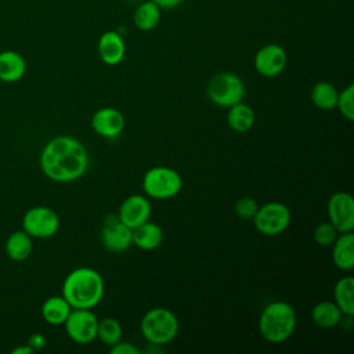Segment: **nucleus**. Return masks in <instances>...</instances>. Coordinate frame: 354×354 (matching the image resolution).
Returning <instances> with one entry per match:
<instances>
[{
	"mask_svg": "<svg viewBox=\"0 0 354 354\" xmlns=\"http://www.w3.org/2000/svg\"><path fill=\"white\" fill-rule=\"evenodd\" d=\"M64 325L68 336L76 343L87 344L97 339L98 318L91 308H72Z\"/></svg>",
	"mask_w": 354,
	"mask_h": 354,
	"instance_id": "obj_9",
	"label": "nucleus"
},
{
	"mask_svg": "<svg viewBox=\"0 0 354 354\" xmlns=\"http://www.w3.org/2000/svg\"><path fill=\"white\" fill-rule=\"evenodd\" d=\"M32 351H33V348H32L29 344H26V346H21V347L14 348L11 353H12V354H29V353H32Z\"/></svg>",
	"mask_w": 354,
	"mask_h": 354,
	"instance_id": "obj_33",
	"label": "nucleus"
},
{
	"mask_svg": "<svg viewBox=\"0 0 354 354\" xmlns=\"http://www.w3.org/2000/svg\"><path fill=\"white\" fill-rule=\"evenodd\" d=\"M227 123L234 131L246 133L254 124V111L250 105L241 101L228 108Z\"/></svg>",
	"mask_w": 354,
	"mask_h": 354,
	"instance_id": "obj_21",
	"label": "nucleus"
},
{
	"mask_svg": "<svg viewBox=\"0 0 354 354\" xmlns=\"http://www.w3.org/2000/svg\"><path fill=\"white\" fill-rule=\"evenodd\" d=\"M87 166L88 155L84 145L71 136L54 137L40 153L41 171L57 183H71L80 178Z\"/></svg>",
	"mask_w": 354,
	"mask_h": 354,
	"instance_id": "obj_1",
	"label": "nucleus"
},
{
	"mask_svg": "<svg viewBox=\"0 0 354 354\" xmlns=\"http://www.w3.org/2000/svg\"><path fill=\"white\" fill-rule=\"evenodd\" d=\"M290 210L281 202H268L259 206L253 216V224L256 230L267 236L282 234L290 224Z\"/></svg>",
	"mask_w": 354,
	"mask_h": 354,
	"instance_id": "obj_7",
	"label": "nucleus"
},
{
	"mask_svg": "<svg viewBox=\"0 0 354 354\" xmlns=\"http://www.w3.org/2000/svg\"><path fill=\"white\" fill-rule=\"evenodd\" d=\"M336 108L347 120L354 119V84H348L339 93Z\"/></svg>",
	"mask_w": 354,
	"mask_h": 354,
	"instance_id": "obj_27",
	"label": "nucleus"
},
{
	"mask_svg": "<svg viewBox=\"0 0 354 354\" xmlns=\"http://www.w3.org/2000/svg\"><path fill=\"white\" fill-rule=\"evenodd\" d=\"M126 54V44L123 36L115 30H106L98 40V55L101 61L109 66L118 65L123 61Z\"/></svg>",
	"mask_w": 354,
	"mask_h": 354,
	"instance_id": "obj_15",
	"label": "nucleus"
},
{
	"mask_svg": "<svg viewBox=\"0 0 354 354\" xmlns=\"http://www.w3.org/2000/svg\"><path fill=\"white\" fill-rule=\"evenodd\" d=\"M332 246V260L342 271H351L354 268V234L342 232Z\"/></svg>",
	"mask_w": 354,
	"mask_h": 354,
	"instance_id": "obj_16",
	"label": "nucleus"
},
{
	"mask_svg": "<svg viewBox=\"0 0 354 354\" xmlns=\"http://www.w3.org/2000/svg\"><path fill=\"white\" fill-rule=\"evenodd\" d=\"M109 353L111 354H141V350L129 342L120 340L109 347Z\"/></svg>",
	"mask_w": 354,
	"mask_h": 354,
	"instance_id": "obj_30",
	"label": "nucleus"
},
{
	"mask_svg": "<svg viewBox=\"0 0 354 354\" xmlns=\"http://www.w3.org/2000/svg\"><path fill=\"white\" fill-rule=\"evenodd\" d=\"M335 303L340 308L342 314L346 317L354 315V278L343 277L340 278L333 289Z\"/></svg>",
	"mask_w": 354,
	"mask_h": 354,
	"instance_id": "obj_23",
	"label": "nucleus"
},
{
	"mask_svg": "<svg viewBox=\"0 0 354 354\" xmlns=\"http://www.w3.org/2000/svg\"><path fill=\"white\" fill-rule=\"evenodd\" d=\"M339 91L329 82H318L311 88V101L313 104L322 111H332L336 108Z\"/></svg>",
	"mask_w": 354,
	"mask_h": 354,
	"instance_id": "obj_25",
	"label": "nucleus"
},
{
	"mask_svg": "<svg viewBox=\"0 0 354 354\" xmlns=\"http://www.w3.org/2000/svg\"><path fill=\"white\" fill-rule=\"evenodd\" d=\"M183 188L180 173L169 166H155L147 170L142 177V189L153 199H170Z\"/></svg>",
	"mask_w": 354,
	"mask_h": 354,
	"instance_id": "obj_5",
	"label": "nucleus"
},
{
	"mask_svg": "<svg viewBox=\"0 0 354 354\" xmlns=\"http://www.w3.org/2000/svg\"><path fill=\"white\" fill-rule=\"evenodd\" d=\"M254 69L264 77H275L285 69L288 54L279 44H266L260 47L253 59Z\"/></svg>",
	"mask_w": 354,
	"mask_h": 354,
	"instance_id": "obj_12",
	"label": "nucleus"
},
{
	"mask_svg": "<svg viewBox=\"0 0 354 354\" xmlns=\"http://www.w3.org/2000/svg\"><path fill=\"white\" fill-rule=\"evenodd\" d=\"M337 230L329 221H324L315 227L314 239L319 246H330L337 238Z\"/></svg>",
	"mask_w": 354,
	"mask_h": 354,
	"instance_id": "obj_28",
	"label": "nucleus"
},
{
	"mask_svg": "<svg viewBox=\"0 0 354 354\" xmlns=\"http://www.w3.org/2000/svg\"><path fill=\"white\" fill-rule=\"evenodd\" d=\"M151 202L145 195L134 194L127 196L119 206V218L131 230L145 223L151 217Z\"/></svg>",
	"mask_w": 354,
	"mask_h": 354,
	"instance_id": "obj_13",
	"label": "nucleus"
},
{
	"mask_svg": "<svg viewBox=\"0 0 354 354\" xmlns=\"http://www.w3.org/2000/svg\"><path fill=\"white\" fill-rule=\"evenodd\" d=\"M26 71L25 58L12 50L0 53V80L6 83L18 82Z\"/></svg>",
	"mask_w": 354,
	"mask_h": 354,
	"instance_id": "obj_17",
	"label": "nucleus"
},
{
	"mask_svg": "<svg viewBox=\"0 0 354 354\" xmlns=\"http://www.w3.org/2000/svg\"><path fill=\"white\" fill-rule=\"evenodd\" d=\"M32 236L24 230L14 231L6 241V252L11 260L22 261L32 253Z\"/></svg>",
	"mask_w": 354,
	"mask_h": 354,
	"instance_id": "obj_24",
	"label": "nucleus"
},
{
	"mask_svg": "<svg viewBox=\"0 0 354 354\" xmlns=\"http://www.w3.org/2000/svg\"><path fill=\"white\" fill-rule=\"evenodd\" d=\"M259 209L257 202L250 196H242L235 202V213L238 217L249 220L253 218Z\"/></svg>",
	"mask_w": 354,
	"mask_h": 354,
	"instance_id": "obj_29",
	"label": "nucleus"
},
{
	"mask_svg": "<svg viewBox=\"0 0 354 354\" xmlns=\"http://www.w3.org/2000/svg\"><path fill=\"white\" fill-rule=\"evenodd\" d=\"M133 1H141V0H133Z\"/></svg>",
	"mask_w": 354,
	"mask_h": 354,
	"instance_id": "obj_34",
	"label": "nucleus"
},
{
	"mask_svg": "<svg viewBox=\"0 0 354 354\" xmlns=\"http://www.w3.org/2000/svg\"><path fill=\"white\" fill-rule=\"evenodd\" d=\"M133 231V243L142 250H153L163 242V230L153 221H145Z\"/></svg>",
	"mask_w": 354,
	"mask_h": 354,
	"instance_id": "obj_18",
	"label": "nucleus"
},
{
	"mask_svg": "<svg viewBox=\"0 0 354 354\" xmlns=\"http://www.w3.org/2000/svg\"><path fill=\"white\" fill-rule=\"evenodd\" d=\"M160 21V8L152 1H141L133 12V24L138 30H153Z\"/></svg>",
	"mask_w": 354,
	"mask_h": 354,
	"instance_id": "obj_19",
	"label": "nucleus"
},
{
	"mask_svg": "<svg viewBox=\"0 0 354 354\" xmlns=\"http://www.w3.org/2000/svg\"><path fill=\"white\" fill-rule=\"evenodd\" d=\"M297 317L295 308L282 300L268 303L259 318V332L263 339L278 344L286 342L295 332Z\"/></svg>",
	"mask_w": 354,
	"mask_h": 354,
	"instance_id": "obj_3",
	"label": "nucleus"
},
{
	"mask_svg": "<svg viewBox=\"0 0 354 354\" xmlns=\"http://www.w3.org/2000/svg\"><path fill=\"white\" fill-rule=\"evenodd\" d=\"M72 307L64 296H51L41 306V315L50 325H64Z\"/></svg>",
	"mask_w": 354,
	"mask_h": 354,
	"instance_id": "obj_22",
	"label": "nucleus"
},
{
	"mask_svg": "<svg viewBox=\"0 0 354 354\" xmlns=\"http://www.w3.org/2000/svg\"><path fill=\"white\" fill-rule=\"evenodd\" d=\"M28 344L33 348V350H39V348H43L46 346V339L43 335L40 333H35L29 337V342Z\"/></svg>",
	"mask_w": 354,
	"mask_h": 354,
	"instance_id": "obj_31",
	"label": "nucleus"
},
{
	"mask_svg": "<svg viewBox=\"0 0 354 354\" xmlns=\"http://www.w3.org/2000/svg\"><path fill=\"white\" fill-rule=\"evenodd\" d=\"M206 93L213 104L223 108H230L243 100L245 83L232 72H221L209 80Z\"/></svg>",
	"mask_w": 354,
	"mask_h": 354,
	"instance_id": "obj_6",
	"label": "nucleus"
},
{
	"mask_svg": "<svg viewBox=\"0 0 354 354\" xmlns=\"http://www.w3.org/2000/svg\"><path fill=\"white\" fill-rule=\"evenodd\" d=\"M123 328L116 318L105 317L98 321L97 326V339H100L106 346H113L122 340Z\"/></svg>",
	"mask_w": 354,
	"mask_h": 354,
	"instance_id": "obj_26",
	"label": "nucleus"
},
{
	"mask_svg": "<svg viewBox=\"0 0 354 354\" xmlns=\"http://www.w3.org/2000/svg\"><path fill=\"white\" fill-rule=\"evenodd\" d=\"M329 223L337 232L354 230V199L348 192H335L326 205Z\"/></svg>",
	"mask_w": 354,
	"mask_h": 354,
	"instance_id": "obj_10",
	"label": "nucleus"
},
{
	"mask_svg": "<svg viewBox=\"0 0 354 354\" xmlns=\"http://www.w3.org/2000/svg\"><path fill=\"white\" fill-rule=\"evenodd\" d=\"M178 318L166 307H155L148 310L141 321L140 330L142 337L152 344H167L178 333Z\"/></svg>",
	"mask_w": 354,
	"mask_h": 354,
	"instance_id": "obj_4",
	"label": "nucleus"
},
{
	"mask_svg": "<svg viewBox=\"0 0 354 354\" xmlns=\"http://www.w3.org/2000/svg\"><path fill=\"white\" fill-rule=\"evenodd\" d=\"M124 124L123 113L111 106L100 108L91 116V129L105 138H115L120 136Z\"/></svg>",
	"mask_w": 354,
	"mask_h": 354,
	"instance_id": "obj_14",
	"label": "nucleus"
},
{
	"mask_svg": "<svg viewBox=\"0 0 354 354\" xmlns=\"http://www.w3.org/2000/svg\"><path fill=\"white\" fill-rule=\"evenodd\" d=\"M59 228L58 214L47 206H35L26 210L22 218V230L33 238H50Z\"/></svg>",
	"mask_w": 354,
	"mask_h": 354,
	"instance_id": "obj_8",
	"label": "nucleus"
},
{
	"mask_svg": "<svg viewBox=\"0 0 354 354\" xmlns=\"http://www.w3.org/2000/svg\"><path fill=\"white\" fill-rule=\"evenodd\" d=\"M160 10H171L180 6L184 0H152Z\"/></svg>",
	"mask_w": 354,
	"mask_h": 354,
	"instance_id": "obj_32",
	"label": "nucleus"
},
{
	"mask_svg": "<svg viewBox=\"0 0 354 354\" xmlns=\"http://www.w3.org/2000/svg\"><path fill=\"white\" fill-rule=\"evenodd\" d=\"M105 283L101 274L90 267L71 271L62 283V296L72 308H93L104 296Z\"/></svg>",
	"mask_w": 354,
	"mask_h": 354,
	"instance_id": "obj_2",
	"label": "nucleus"
},
{
	"mask_svg": "<svg viewBox=\"0 0 354 354\" xmlns=\"http://www.w3.org/2000/svg\"><path fill=\"white\" fill-rule=\"evenodd\" d=\"M342 317L343 314L340 308L336 306L335 301H329V300L317 303L311 310L313 322L317 326L324 329L335 328L336 325H339L342 322Z\"/></svg>",
	"mask_w": 354,
	"mask_h": 354,
	"instance_id": "obj_20",
	"label": "nucleus"
},
{
	"mask_svg": "<svg viewBox=\"0 0 354 354\" xmlns=\"http://www.w3.org/2000/svg\"><path fill=\"white\" fill-rule=\"evenodd\" d=\"M101 241L109 252H124L133 243V231L119 218L118 214L111 213L102 223Z\"/></svg>",
	"mask_w": 354,
	"mask_h": 354,
	"instance_id": "obj_11",
	"label": "nucleus"
}]
</instances>
